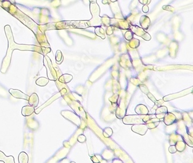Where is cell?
Segmentation results:
<instances>
[{
    "label": "cell",
    "instance_id": "cell-3",
    "mask_svg": "<svg viewBox=\"0 0 193 163\" xmlns=\"http://www.w3.org/2000/svg\"><path fill=\"white\" fill-rule=\"evenodd\" d=\"M0 161L4 163H15V158L12 156H7L4 152L0 150Z\"/></svg>",
    "mask_w": 193,
    "mask_h": 163
},
{
    "label": "cell",
    "instance_id": "cell-4",
    "mask_svg": "<svg viewBox=\"0 0 193 163\" xmlns=\"http://www.w3.org/2000/svg\"><path fill=\"white\" fill-rule=\"evenodd\" d=\"M35 112V109L34 107L26 105L22 108V114L23 116L27 117L29 116Z\"/></svg>",
    "mask_w": 193,
    "mask_h": 163
},
{
    "label": "cell",
    "instance_id": "cell-1",
    "mask_svg": "<svg viewBox=\"0 0 193 163\" xmlns=\"http://www.w3.org/2000/svg\"><path fill=\"white\" fill-rule=\"evenodd\" d=\"M9 93L11 94V95H12L13 97L16 98V99H23L26 101H28L29 100V97L28 95L24 94L22 91H21L19 90L18 89H11L9 90Z\"/></svg>",
    "mask_w": 193,
    "mask_h": 163
},
{
    "label": "cell",
    "instance_id": "cell-6",
    "mask_svg": "<svg viewBox=\"0 0 193 163\" xmlns=\"http://www.w3.org/2000/svg\"><path fill=\"white\" fill-rule=\"evenodd\" d=\"M49 79L45 78V77H41L40 78H38L36 83L38 86H45L49 82Z\"/></svg>",
    "mask_w": 193,
    "mask_h": 163
},
{
    "label": "cell",
    "instance_id": "cell-2",
    "mask_svg": "<svg viewBox=\"0 0 193 163\" xmlns=\"http://www.w3.org/2000/svg\"><path fill=\"white\" fill-rule=\"evenodd\" d=\"M28 104L31 107H37L38 106V103H39V98L38 95L36 93L32 94L28 100Z\"/></svg>",
    "mask_w": 193,
    "mask_h": 163
},
{
    "label": "cell",
    "instance_id": "cell-5",
    "mask_svg": "<svg viewBox=\"0 0 193 163\" xmlns=\"http://www.w3.org/2000/svg\"><path fill=\"white\" fill-rule=\"evenodd\" d=\"M19 163H28V156L26 152H22L18 157Z\"/></svg>",
    "mask_w": 193,
    "mask_h": 163
}]
</instances>
